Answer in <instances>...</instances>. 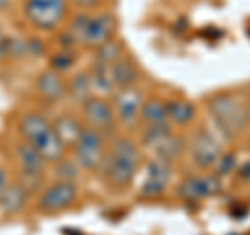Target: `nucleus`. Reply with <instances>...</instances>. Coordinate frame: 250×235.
Returning a JSON list of instances; mask_svg holds the SVG:
<instances>
[{"label": "nucleus", "instance_id": "nucleus-23", "mask_svg": "<svg viewBox=\"0 0 250 235\" xmlns=\"http://www.w3.org/2000/svg\"><path fill=\"white\" fill-rule=\"evenodd\" d=\"M50 167H52V175L57 179H62V181H77L82 175V169L77 167V162L73 158H67V156L50 164Z\"/></svg>", "mask_w": 250, "mask_h": 235}, {"label": "nucleus", "instance_id": "nucleus-20", "mask_svg": "<svg viewBox=\"0 0 250 235\" xmlns=\"http://www.w3.org/2000/svg\"><path fill=\"white\" fill-rule=\"evenodd\" d=\"M119 59H123V44L117 42L115 38L104 42L103 46H98V48H94V62H96V65L111 67Z\"/></svg>", "mask_w": 250, "mask_h": 235}, {"label": "nucleus", "instance_id": "nucleus-28", "mask_svg": "<svg viewBox=\"0 0 250 235\" xmlns=\"http://www.w3.org/2000/svg\"><path fill=\"white\" fill-rule=\"evenodd\" d=\"M6 60H11V34L0 23V65Z\"/></svg>", "mask_w": 250, "mask_h": 235}, {"label": "nucleus", "instance_id": "nucleus-16", "mask_svg": "<svg viewBox=\"0 0 250 235\" xmlns=\"http://www.w3.org/2000/svg\"><path fill=\"white\" fill-rule=\"evenodd\" d=\"M111 75H113V81H115V88L121 90V88H131L136 85L138 77H140V71H138V65L131 59H119L111 65Z\"/></svg>", "mask_w": 250, "mask_h": 235}, {"label": "nucleus", "instance_id": "nucleus-7", "mask_svg": "<svg viewBox=\"0 0 250 235\" xmlns=\"http://www.w3.org/2000/svg\"><path fill=\"white\" fill-rule=\"evenodd\" d=\"M82 111V121L92 129H98L100 133H104L108 137L117 129V117L115 108L111 104V100L104 96H90L85 102L80 106Z\"/></svg>", "mask_w": 250, "mask_h": 235}, {"label": "nucleus", "instance_id": "nucleus-2", "mask_svg": "<svg viewBox=\"0 0 250 235\" xmlns=\"http://www.w3.org/2000/svg\"><path fill=\"white\" fill-rule=\"evenodd\" d=\"M15 129H17V137L31 148H36L48 164H54L69 154L65 144L61 142V137L54 131L52 119L40 111L21 113L17 117V123H15Z\"/></svg>", "mask_w": 250, "mask_h": 235}, {"label": "nucleus", "instance_id": "nucleus-1", "mask_svg": "<svg viewBox=\"0 0 250 235\" xmlns=\"http://www.w3.org/2000/svg\"><path fill=\"white\" fill-rule=\"evenodd\" d=\"M140 162H142V152L134 139L115 136L100 162L98 177L113 190H125L136 179Z\"/></svg>", "mask_w": 250, "mask_h": 235}, {"label": "nucleus", "instance_id": "nucleus-10", "mask_svg": "<svg viewBox=\"0 0 250 235\" xmlns=\"http://www.w3.org/2000/svg\"><path fill=\"white\" fill-rule=\"evenodd\" d=\"M115 31H117V17L113 13H90L82 46L94 50L98 46H103L104 42L113 40Z\"/></svg>", "mask_w": 250, "mask_h": 235}, {"label": "nucleus", "instance_id": "nucleus-25", "mask_svg": "<svg viewBox=\"0 0 250 235\" xmlns=\"http://www.w3.org/2000/svg\"><path fill=\"white\" fill-rule=\"evenodd\" d=\"M171 175H173V171H171V162H165L161 158H154L146 169V177L148 179H154V181H161V183H167V185L171 183Z\"/></svg>", "mask_w": 250, "mask_h": 235}, {"label": "nucleus", "instance_id": "nucleus-26", "mask_svg": "<svg viewBox=\"0 0 250 235\" xmlns=\"http://www.w3.org/2000/svg\"><path fill=\"white\" fill-rule=\"evenodd\" d=\"M167 187H169L167 183H161V181H154V179L146 177V181L140 187V196H142V198H159V196L165 194Z\"/></svg>", "mask_w": 250, "mask_h": 235}, {"label": "nucleus", "instance_id": "nucleus-6", "mask_svg": "<svg viewBox=\"0 0 250 235\" xmlns=\"http://www.w3.org/2000/svg\"><path fill=\"white\" fill-rule=\"evenodd\" d=\"M73 156L71 158L77 162V167L82 169V173H98L100 162H103L106 154V136L100 133L98 129H92L85 125L80 139L71 148Z\"/></svg>", "mask_w": 250, "mask_h": 235}, {"label": "nucleus", "instance_id": "nucleus-19", "mask_svg": "<svg viewBox=\"0 0 250 235\" xmlns=\"http://www.w3.org/2000/svg\"><path fill=\"white\" fill-rule=\"evenodd\" d=\"M140 121H144L146 125L169 123L167 102H163V100H146L142 104V111H140Z\"/></svg>", "mask_w": 250, "mask_h": 235}, {"label": "nucleus", "instance_id": "nucleus-18", "mask_svg": "<svg viewBox=\"0 0 250 235\" xmlns=\"http://www.w3.org/2000/svg\"><path fill=\"white\" fill-rule=\"evenodd\" d=\"M167 117L169 123H175L179 127H188L194 119H196V108L186 100H171L167 102Z\"/></svg>", "mask_w": 250, "mask_h": 235}, {"label": "nucleus", "instance_id": "nucleus-17", "mask_svg": "<svg viewBox=\"0 0 250 235\" xmlns=\"http://www.w3.org/2000/svg\"><path fill=\"white\" fill-rule=\"evenodd\" d=\"M90 79H92V90H94L96 96H104V98L108 96V98H111L113 94L117 92L115 81H113V75H111V67L92 62V67H90Z\"/></svg>", "mask_w": 250, "mask_h": 235}, {"label": "nucleus", "instance_id": "nucleus-14", "mask_svg": "<svg viewBox=\"0 0 250 235\" xmlns=\"http://www.w3.org/2000/svg\"><path fill=\"white\" fill-rule=\"evenodd\" d=\"M52 125H54V131H57V136L61 137V142L65 144L67 150H71L75 146V142L80 139L82 131L85 127L82 117H77L73 113H61L57 119L52 121Z\"/></svg>", "mask_w": 250, "mask_h": 235}, {"label": "nucleus", "instance_id": "nucleus-3", "mask_svg": "<svg viewBox=\"0 0 250 235\" xmlns=\"http://www.w3.org/2000/svg\"><path fill=\"white\" fill-rule=\"evenodd\" d=\"M69 0H21L23 21L36 31H57L69 19Z\"/></svg>", "mask_w": 250, "mask_h": 235}, {"label": "nucleus", "instance_id": "nucleus-9", "mask_svg": "<svg viewBox=\"0 0 250 235\" xmlns=\"http://www.w3.org/2000/svg\"><path fill=\"white\" fill-rule=\"evenodd\" d=\"M34 90L38 94V98L50 106H57L67 100V79L62 77V73L54 71L50 67L36 75Z\"/></svg>", "mask_w": 250, "mask_h": 235}, {"label": "nucleus", "instance_id": "nucleus-30", "mask_svg": "<svg viewBox=\"0 0 250 235\" xmlns=\"http://www.w3.org/2000/svg\"><path fill=\"white\" fill-rule=\"evenodd\" d=\"M11 181H13V175H11V171L6 169V164L0 160V196H2L4 192H6V187L11 185Z\"/></svg>", "mask_w": 250, "mask_h": 235}, {"label": "nucleus", "instance_id": "nucleus-29", "mask_svg": "<svg viewBox=\"0 0 250 235\" xmlns=\"http://www.w3.org/2000/svg\"><path fill=\"white\" fill-rule=\"evenodd\" d=\"M103 2H104V0H69V4H73L75 9L88 11V13L100 9V6H103Z\"/></svg>", "mask_w": 250, "mask_h": 235}, {"label": "nucleus", "instance_id": "nucleus-24", "mask_svg": "<svg viewBox=\"0 0 250 235\" xmlns=\"http://www.w3.org/2000/svg\"><path fill=\"white\" fill-rule=\"evenodd\" d=\"M73 50L75 48H59L50 57V69H54V71H59V73H65L69 69H73L77 62V57Z\"/></svg>", "mask_w": 250, "mask_h": 235}, {"label": "nucleus", "instance_id": "nucleus-13", "mask_svg": "<svg viewBox=\"0 0 250 235\" xmlns=\"http://www.w3.org/2000/svg\"><path fill=\"white\" fill-rule=\"evenodd\" d=\"M34 198V194L23 183H19L17 179L13 177L11 185L6 187V192L0 196V213L4 216H15V215H21L23 210L27 208L29 200Z\"/></svg>", "mask_w": 250, "mask_h": 235}, {"label": "nucleus", "instance_id": "nucleus-4", "mask_svg": "<svg viewBox=\"0 0 250 235\" xmlns=\"http://www.w3.org/2000/svg\"><path fill=\"white\" fill-rule=\"evenodd\" d=\"M208 111L213 115L217 127L228 139L238 137L248 125V113L238 98L229 94H217L208 100Z\"/></svg>", "mask_w": 250, "mask_h": 235}, {"label": "nucleus", "instance_id": "nucleus-8", "mask_svg": "<svg viewBox=\"0 0 250 235\" xmlns=\"http://www.w3.org/2000/svg\"><path fill=\"white\" fill-rule=\"evenodd\" d=\"M111 104L115 108L117 123L125 125V127H134L140 121V111H142V104H144V96L136 85L121 88L111 96Z\"/></svg>", "mask_w": 250, "mask_h": 235}, {"label": "nucleus", "instance_id": "nucleus-31", "mask_svg": "<svg viewBox=\"0 0 250 235\" xmlns=\"http://www.w3.org/2000/svg\"><path fill=\"white\" fill-rule=\"evenodd\" d=\"M240 175H244V179H250V162L240 169Z\"/></svg>", "mask_w": 250, "mask_h": 235}, {"label": "nucleus", "instance_id": "nucleus-21", "mask_svg": "<svg viewBox=\"0 0 250 235\" xmlns=\"http://www.w3.org/2000/svg\"><path fill=\"white\" fill-rule=\"evenodd\" d=\"M184 150H186V139L179 137V136H173V133H171L163 144H159L154 148L156 158H161L165 162H173L175 158H179V156L184 154Z\"/></svg>", "mask_w": 250, "mask_h": 235}, {"label": "nucleus", "instance_id": "nucleus-11", "mask_svg": "<svg viewBox=\"0 0 250 235\" xmlns=\"http://www.w3.org/2000/svg\"><path fill=\"white\" fill-rule=\"evenodd\" d=\"M190 152H192V160L198 169H210L215 167L219 156H221V146H219V142L210 131L200 129L192 139Z\"/></svg>", "mask_w": 250, "mask_h": 235}, {"label": "nucleus", "instance_id": "nucleus-27", "mask_svg": "<svg viewBox=\"0 0 250 235\" xmlns=\"http://www.w3.org/2000/svg\"><path fill=\"white\" fill-rule=\"evenodd\" d=\"M217 173L219 175H229L231 171H236V167H238V158L233 154H221L219 156V160H217Z\"/></svg>", "mask_w": 250, "mask_h": 235}, {"label": "nucleus", "instance_id": "nucleus-5", "mask_svg": "<svg viewBox=\"0 0 250 235\" xmlns=\"http://www.w3.org/2000/svg\"><path fill=\"white\" fill-rule=\"evenodd\" d=\"M77 200H80L77 181L54 179V181H46L42 190L34 196V206L42 215H59L75 206Z\"/></svg>", "mask_w": 250, "mask_h": 235}, {"label": "nucleus", "instance_id": "nucleus-22", "mask_svg": "<svg viewBox=\"0 0 250 235\" xmlns=\"http://www.w3.org/2000/svg\"><path fill=\"white\" fill-rule=\"evenodd\" d=\"M171 136V125L161 123V125H146V129L142 131V146L154 150L159 144H163Z\"/></svg>", "mask_w": 250, "mask_h": 235}, {"label": "nucleus", "instance_id": "nucleus-32", "mask_svg": "<svg viewBox=\"0 0 250 235\" xmlns=\"http://www.w3.org/2000/svg\"><path fill=\"white\" fill-rule=\"evenodd\" d=\"M246 113H248V123H250V106L246 108Z\"/></svg>", "mask_w": 250, "mask_h": 235}, {"label": "nucleus", "instance_id": "nucleus-15", "mask_svg": "<svg viewBox=\"0 0 250 235\" xmlns=\"http://www.w3.org/2000/svg\"><path fill=\"white\" fill-rule=\"evenodd\" d=\"M90 96H94L90 69H82V71L71 75V79L67 81V100L77 106H82Z\"/></svg>", "mask_w": 250, "mask_h": 235}, {"label": "nucleus", "instance_id": "nucleus-12", "mask_svg": "<svg viewBox=\"0 0 250 235\" xmlns=\"http://www.w3.org/2000/svg\"><path fill=\"white\" fill-rule=\"evenodd\" d=\"M219 192H221V183H219V177H215V175L190 177V179H184V181L177 185V196L182 200H202V198H208V196H215Z\"/></svg>", "mask_w": 250, "mask_h": 235}]
</instances>
